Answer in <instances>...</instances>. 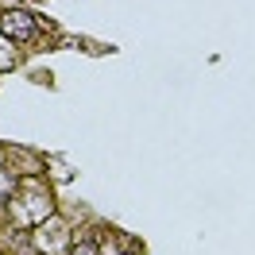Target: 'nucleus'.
I'll return each mask as SVG.
<instances>
[{
    "label": "nucleus",
    "instance_id": "1",
    "mask_svg": "<svg viewBox=\"0 0 255 255\" xmlns=\"http://www.w3.org/2000/svg\"><path fill=\"white\" fill-rule=\"evenodd\" d=\"M16 197L23 201V205L8 201V205H12V217H16V224H35V221H43V217H50V209H54V201H50V197L39 190L35 182H23V186L16 190Z\"/></svg>",
    "mask_w": 255,
    "mask_h": 255
},
{
    "label": "nucleus",
    "instance_id": "2",
    "mask_svg": "<svg viewBox=\"0 0 255 255\" xmlns=\"http://www.w3.org/2000/svg\"><path fill=\"white\" fill-rule=\"evenodd\" d=\"M35 31H39V27H35V19L27 16V12H4V16H0V35L12 39V43H27Z\"/></svg>",
    "mask_w": 255,
    "mask_h": 255
},
{
    "label": "nucleus",
    "instance_id": "3",
    "mask_svg": "<svg viewBox=\"0 0 255 255\" xmlns=\"http://www.w3.org/2000/svg\"><path fill=\"white\" fill-rule=\"evenodd\" d=\"M12 197H16V178H12V174H4V170H0V205H8Z\"/></svg>",
    "mask_w": 255,
    "mask_h": 255
},
{
    "label": "nucleus",
    "instance_id": "4",
    "mask_svg": "<svg viewBox=\"0 0 255 255\" xmlns=\"http://www.w3.org/2000/svg\"><path fill=\"white\" fill-rule=\"evenodd\" d=\"M78 255H101V252H97L93 244H81V248H78Z\"/></svg>",
    "mask_w": 255,
    "mask_h": 255
}]
</instances>
